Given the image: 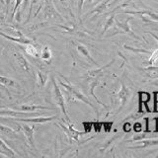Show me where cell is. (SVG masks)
I'll use <instances>...</instances> for the list:
<instances>
[{"label":"cell","mask_w":158,"mask_h":158,"mask_svg":"<svg viewBox=\"0 0 158 158\" xmlns=\"http://www.w3.org/2000/svg\"><path fill=\"white\" fill-rule=\"evenodd\" d=\"M57 80H58L59 84H60V85L62 86V88H63L67 103H70V102H72L74 100H79V101H81L83 103L87 104V105H89L96 113L98 112L97 108L93 105V104L91 103V101L89 100V99L85 95H84V94H82L81 91H79L78 88H76L74 85H72V84L69 82L67 79H65V82L62 81L61 79H57Z\"/></svg>","instance_id":"cell-1"},{"label":"cell","mask_w":158,"mask_h":158,"mask_svg":"<svg viewBox=\"0 0 158 158\" xmlns=\"http://www.w3.org/2000/svg\"><path fill=\"white\" fill-rule=\"evenodd\" d=\"M52 85H53V97H54V100H56L57 106L60 108V110L62 112V114L65 117V120L67 123H70V117H69L67 110H66V106H65V98H64L63 94L60 90V88L57 85L56 78L52 77Z\"/></svg>","instance_id":"cell-2"},{"label":"cell","mask_w":158,"mask_h":158,"mask_svg":"<svg viewBox=\"0 0 158 158\" xmlns=\"http://www.w3.org/2000/svg\"><path fill=\"white\" fill-rule=\"evenodd\" d=\"M58 125L60 127L61 130L64 131V133L66 135L67 138L70 142H78L79 137L86 133L85 131L81 132V131H76L75 128H74V127L72 125H70V123H68V125H64L62 123H59Z\"/></svg>","instance_id":"cell-3"},{"label":"cell","mask_w":158,"mask_h":158,"mask_svg":"<svg viewBox=\"0 0 158 158\" xmlns=\"http://www.w3.org/2000/svg\"><path fill=\"white\" fill-rule=\"evenodd\" d=\"M0 116H8L14 118H31V117H38V112H17L16 110H11V109H0Z\"/></svg>","instance_id":"cell-4"},{"label":"cell","mask_w":158,"mask_h":158,"mask_svg":"<svg viewBox=\"0 0 158 158\" xmlns=\"http://www.w3.org/2000/svg\"><path fill=\"white\" fill-rule=\"evenodd\" d=\"M133 17H127L125 21H118V20L115 19V24H116V26L120 29V32H118V33H121V34H127V35H130V36L133 37L136 40H139L140 38L137 36V35L135 34V32L132 31L131 26H130V21L131 20H132Z\"/></svg>","instance_id":"cell-5"},{"label":"cell","mask_w":158,"mask_h":158,"mask_svg":"<svg viewBox=\"0 0 158 158\" xmlns=\"http://www.w3.org/2000/svg\"><path fill=\"white\" fill-rule=\"evenodd\" d=\"M44 17L46 19L52 18H59L62 20L61 15L59 14L56 7L53 6L52 0H44Z\"/></svg>","instance_id":"cell-6"},{"label":"cell","mask_w":158,"mask_h":158,"mask_svg":"<svg viewBox=\"0 0 158 158\" xmlns=\"http://www.w3.org/2000/svg\"><path fill=\"white\" fill-rule=\"evenodd\" d=\"M19 128L23 131V133L26 136L28 142L30 143V145L32 147H35L34 144V133H35V126L33 125H28V123H21L18 125Z\"/></svg>","instance_id":"cell-7"},{"label":"cell","mask_w":158,"mask_h":158,"mask_svg":"<svg viewBox=\"0 0 158 158\" xmlns=\"http://www.w3.org/2000/svg\"><path fill=\"white\" fill-rule=\"evenodd\" d=\"M14 57H15V59H16V62L19 65V67L21 68L24 72H26L28 74H31V75H33V69H32L31 65H30L29 61L24 57V56H23L22 53L15 52L14 53Z\"/></svg>","instance_id":"cell-8"},{"label":"cell","mask_w":158,"mask_h":158,"mask_svg":"<svg viewBox=\"0 0 158 158\" xmlns=\"http://www.w3.org/2000/svg\"><path fill=\"white\" fill-rule=\"evenodd\" d=\"M58 118V116H51V117H31V118H14L19 122L31 123H44L48 122H52L53 120Z\"/></svg>","instance_id":"cell-9"},{"label":"cell","mask_w":158,"mask_h":158,"mask_svg":"<svg viewBox=\"0 0 158 158\" xmlns=\"http://www.w3.org/2000/svg\"><path fill=\"white\" fill-rule=\"evenodd\" d=\"M122 13L135 15V16H148L149 19L158 22V14L151 11V10H125Z\"/></svg>","instance_id":"cell-10"},{"label":"cell","mask_w":158,"mask_h":158,"mask_svg":"<svg viewBox=\"0 0 158 158\" xmlns=\"http://www.w3.org/2000/svg\"><path fill=\"white\" fill-rule=\"evenodd\" d=\"M110 1H111V0H102V1L98 5H96V6L94 7L90 12L86 14V16H88V15H91V16H92L91 20H94L96 17H98L99 15H101L102 13L105 12V10L107 9Z\"/></svg>","instance_id":"cell-11"},{"label":"cell","mask_w":158,"mask_h":158,"mask_svg":"<svg viewBox=\"0 0 158 158\" xmlns=\"http://www.w3.org/2000/svg\"><path fill=\"white\" fill-rule=\"evenodd\" d=\"M128 98H130V91H128L127 87L125 85V83H122L121 89L118 93V102H120V107H118V111H121L122 109L126 106Z\"/></svg>","instance_id":"cell-12"},{"label":"cell","mask_w":158,"mask_h":158,"mask_svg":"<svg viewBox=\"0 0 158 158\" xmlns=\"http://www.w3.org/2000/svg\"><path fill=\"white\" fill-rule=\"evenodd\" d=\"M158 145V139H141L135 141V145L133 146H128V149H143V148H147V147H152V146H156Z\"/></svg>","instance_id":"cell-13"},{"label":"cell","mask_w":158,"mask_h":158,"mask_svg":"<svg viewBox=\"0 0 158 158\" xmlns=\"http://www.w3.org/2000/svg\"><path fill=\"white\" fill-rule=\"evenodd\" d=\"M114 59L113 60H111L109 63H107L106 65H104V66H102V67H99L98 69H93V70H89V71H87V73H86V75H85V77L87 78V80L88 81H90V80H92V79H94V78H97V77H100L102 74H103V72L106 70V69L108 68V67H110L112 64L114 63Z\"/></svg>","instance_id":"cell-14"},{"label":"cell","mask_w":158,"mask_h":158,"mask_svg":"<svg viewBox=\"0 0 158 158\" xmlns=\"http://www.w3.org/2000/svg\"><path fill=\"white\" fill-rule=\"evenodd\" d=\"M76 48H77L78 52L80 53L84 58H86V60L89 63H91V64H93V65H96V66L99 65L98 62L92 57L90 52H89V49L85 46H84V44H76Z\"/></svg>","instance_id":"cell-15"},{"label":"cell","mask_w":158,"mask_h":158,"mask_svg":"<svg viewBox=\"0 0 158 158\" xmlns=\"http://www.w3.org/2000/svg\"><path fill=\"white\" fill-rule=\"evenodd\" d=\"M0 36H2L3 38L9 40V41H12L15 43H18V44H33L34 41L31 39H29L27 37H22V38H16V37H12V36H9V35H6L3 32H0Z\"/></svg>","instance_id":"cell-16"},{"label":"cell","mask_w":158,"mask_h":158,"mask_svg":"<svg viewBox=\"0 0 158 158\" xmlns=\"http://www.w3.org/2000/svg\"><path fill=\"white\" fill-rule=\"evenodd\" d=\"M116 10H117V8L114 9L113 12L110 15H109V17H107L106 21H105V24H104V28H103L102 33H101L102 36H104V35L106 34V32L108 31V30L110 29V28H112L113 25L115 24V19H116V14H115V12H116Z\"/></svg>","instance_id":"cell-17"},{"label":"cell","mask_w":158,"mask_h":158,"mask_svg":"<svg viewBox=\"0 0 158 158\" xmlns=\"http://www.w3.org/2000/svg\"><path fill=\"white\" fill-rule=\"evenodd\" d=\"M0 153L3 154L5 157H15L17 156V154L15 153V151L10 148L6 143H5L1 138H0Z\"/></svg>","instance_id":"cell-18"},{"label":"cell","mask_w":158,"mask_h":158,"mask_svg":"<svg viewBox=\"0 0 158 158\" xmlns=\"http://www.w3.org/2000/svg\"><path fill=\"white\" fill-rule=\"evenodd\" d=\"M20 111H24V112H35V111H38V110H53L52 108H49V107H44V106H40V105H21L19 108Z\"/></svg>","instance_id":"cell-19"},{"label":"cell","mask_w":158,"mask_h":158,"mask_svg":"<svg viewBox=\"0 0 158 158\" xmlns=\"http://www.w3.org/2000/svg\"><path fill=\"white\" fill-rule=\"evenodd\" d=\"M144 74L151 79H158V66L148 65L142 69Z\"/></svg>","instance_id":"cell-20"},{"label":"cell","mask_w":158,"mask_h":158,"mask_svg":"<svg viewBox=\"0 0 158 158\" xmlns=\"http://www.w3.org/2000/svg\"><path fill=\"white\" fill-rule=\"evenodd\" d=\"M40 57H41L43 60L47 61L48 64L51 63V60H52V51L51 48L48 47H44L42 48L41 51V54H40Z\"/></svg>","instance_id":"cell-21"},{"label":"cell","mask_w":158,"mask_h":158,"mask_svg":"<svg viewBox=\"0 0 158 158\" xmlns=\"http://www.w3.org/2000/svg\"><path fill=\"white\" fill-rule=\"evenodd\" d=\"M0 131H1L3 135H7V136H10V137H18V135H17V131L12 130L11 127H6L2 125V123H0Z\"/></svg>","instance_id":"cell-22"},{"label":"cell","mask_w":158,"mask_h":158,"mask_svg":"<svg viewBox=\"0 0 158 158\" xmlns=\"http://www.w3.org/2000/svg\"><path fill=\"white\" fill-rule=\"evenodd\" d=\"M0 84L5 87H11V88H14V87H17V83L15 82V80L11 78H8L6 76H1L0 75Z\"/></svg>","instance_id":"cell-23"},{"label":"cell","mask_w":158,"mask_h":158,"mask_svg":"<svg viewBox=\"0 0 158 158\" xmlns=\"http://www.w3.org/2000/svg\"><path fill=\"white\" fill-rule=\"evenodd\" d=\"M25 46H26V48H25V52H26V53L29 54L30 56H34V57L40 56L37 48L35 47L33 44H25Z\"/></svg>","instance_id":"cell-24"},{"label":"cell","mask_w":158,"mask_h":158,"mask_svg":"<svg viewBox=\"0 0 158 158\" xmlns=\"http://www.w3.org/2000/svg\"><path fill=\"white\" fill-rule=\"evenodd\" d=\"M151 100V94L146 91H140L138 92V101L142 104H147Z\"/></svg>","instance_id":"cell-25"},{"label":"cell","mask_w":158,"mask_h":158,"mask_svg":"<svg viewBox=\"0 0 158 158\" xmlns=\"http://www.w3.org/2000/svg\"><path fill=\"white\" fill-rule=\"evenodd\" d=\"M37 76H38V82L40 84V86H44L47 84L48 81V74L44 71L38 70L37 71Z\"/></svg>","instance_id":"cell-26"},{"label":"cell","mask_w":158,"mask_h":158,"mask_svg":"<svg viewBox=\"0 0 158 158\" xmlns=\"http://www.w3.org/2000/svg\"><path fill=\"white\" fill-rule=\"evenodd\" d=\"M123 48H127V51H131L135 53H146V54H151V52L148 51V49H144V48H132V47H128L127 44L123 46Z\"/></svg>","instance_id":"cell-27"},{"label":"cell","mask_w":158,"mask_h":158,"mask_svg":"<svg viewBox=\"0 0 158 158\" xmlns=\"http://www.w3.org/2000/svg\"><path fill=\"white\" fill-rule=\"evenodd\" d=\"M158 60V48L155 49L154 52H152L150 54V57L148 59V65H153Z\"/></svg>","instance_id":"cell-28"},{"label":"cell","mask_w":158,"mask_h":158,"mask_svg":"<svg viewBox=\"0 0 158 158\" xmlns=\"http://www.w3.org/2000/svg\"><path fill=\"white\" fill-rule=\"evenodd\" d=\"M137 135H133L132 138L130 140V142H133V141H138V140H141V139H144V138H146V132H143V133H140V132H136Z\"/></svg>","instance_id":"cell-29"},{"label":"cell","mask_w":158,"mask_h":158,"mask_svg":"<svg viewBox=\"0 0 158 158\" xmlns=\"http://www.w3.org/2000/svg\"><path fill=\"white\" fill-rule=\"evenodd\" d=\"M23 1H24V0H15V5H14V8H13V11H12V15H11L12 19H14L15 15H16L18 9H19L20 6H21V4H22Z\"/></svg>","instance_id":"cell-30"},{"label":"cell","mask_w":158,"mask_h":158,"mask_svg":"<svg viewBox=\"0 0 158 158\" xmlns=\"http://www.w3.org/2000/svg\"><path fill=\"white\" fill-rule=\"evenodd\" d=\"M82 126L84 127V131H85L86 133H88L89 131H90L92 130V127H93V123L92 122H84L82 123Z\"/></svg>","instance_id":"cell-31"},{"label":"cell","mask_w":158,"mask_h":158,"mask_svg":"<svg viewBox=\"0 0 158 158\" xmlns=\"http://www.w3.org/2000/svg\"><path fill=\"white\" fill-rule=\"evenodd\" d=\"M132 128L135 132H141L142 131V125L140 123H135V125H133Z\"/></svg>","instance_id":"cell-32"},{"label":"cell","mask_w":158,"mask_h":158,"mask_svg":"<svg viewBox=\"0 0 158 158\" xmlns=\"http://www.w3.org/2000/svg\"><path fill=\"white\" fill-rule=\"evenodd\" d=\"M154 95V108H153L152 112L153 113H157V104H158V92H154L153 93Z\"/></svg>","instance_id":"cell-33"},{"label":"cell","mask_w":158,"mask_h":158,"mask_svg":"<svg viewBox=\"0 0 158 158\" xmlns=\"http://www.w3.org/2000/svg\"><path fill=\"white\" fill-rule=\"evenodd\" d=\"M123 130L125 132H130L131 131V125L128 122L125 123H123Z\"/></svg>","instance_id":"cell-34"},{"label":"cell","mask_w":158,"mask_h":158,"mask_svg":"<svg viewBox=\"0 0 158 158\" xmlns=\"http://www.w3.org/2000/svg\"><path fill=\"white\" fill-rule=\"evenodd\" d=\"M37 3V0H31V6H30V11H29V15H28V19H27V21L26 23L30 20V18H31V14H32V11H33V9H34V5Z\"/></svg>","instance_id":"cell-35"},{"label":"cell","mask_w":158,"mask_h":158,"mask_svg":"<svg viewBox=\"0 0 158 158\" xmlns=\"http://www.w3.org/2000/svg\"><path fill=\"white\" fill-rule=\"evenodd\" d=\"M85 0H78V3H77V8H78V14L80 15L82 12V8H83V4Z\"/></svg>","instance_id":"cell-36"},{"label":"cell","mask_w":158,"mask_h":158,"mask_svg":"<svg viewBox=\"0 0 158 158\" xmlns=\"http://www.w3.org/2000/svg\"><path fill=\"white\" fill-rule=\"evenodd\" d=\"M103 126V123H93V127L95 128L96 131H99L101 130V127Z\"/></svg>","instance_id":"cell-37"},{"label":"cell","mask_w":158,"mask_h":158,"mask_svg":"<svg viewBox=\"0 0 158 158\" xmlns=\"http://www.w3.org/2000/svg\"><path fill=\"white\" fill-rule=\"evenodd\" d=\"M112 125H113V123H103V126L106 127V131H109L111 130Z\"/></svg>","instance_id":"cell-38"},{"label":"cell","mask_w":158,"mask_h":158,"mask_svg":"<svg viewBox=\"0 0 158 158\" xmlns=\"http://www.w3.org/2000/svg\"><path fill=\"white\" fill-rule=\"evenodd\" d=\"M10 1H11V0H5V4H6L7 6H9V4H10Z\"/></svg>","instance_id":"cell-39"},{"label":"cell","mask_w":158,"mask_h":158,"mask_svg":"<svg viewBox=\"0 0 158 158\" xmlns=\"http://www.w3.org/2000/svg\"><path fill=\"white\" fill-rule=\"evenodd\" d=\"M0 3H1V4H5V0H0Z\"/></svg>","instance_id":"cell-40"},{"label":"cell","mask_w":158,"mask_h":158,"mask_svg":"<svg viewBox=\"0 0 158 158\" xmlns=\"http://www.w3.org/2000/svg\"><path fill=\"white\" fill-rule=\"evenodd\" d=\"M86 1H87L88 3H92V2H93V0H86Z\"/></svg>","instance_id":"cell-41"},{"label":"cell","mask_w":158,"mask_h":158,"mask_svg":"<svg viewBox=\"0 0 158 158\" xmlns=\"http://www.w3.org/2000/svg\"><path fill=\"white\" fill-rule=\"evenodd\" d=\"M153 30H154V31H157V32H158V29H153Z\"/></svg>","instance_id":"cell-42"}]
</instances>
